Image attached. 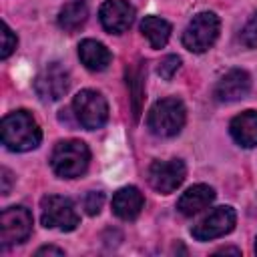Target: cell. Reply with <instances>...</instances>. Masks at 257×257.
<instances>
[{
    "label": "cell",
    "mask_w": 257,
    "mask_h": 257,
    "mask_svg": "<svg viewBox=\"0 0 257 257\" xmlns=\"http://www.w3.org/2000/svg\"><path fill=\"white\" fill-rule=\"evenodd\" d=\"M102 203H104V195H102L100 191H88L86 197H84V209H86L88 215L100 213Z\"/></svg>",
    "instance_id": "23"
},
{
    "label": "cell",
    "mask_w": 257,
    "mask_h": 257,
    "mask_svg": "<svg viewBox=\"0 0 257 257\" xmlns=\"http://www.w3.org/2000/svg\"><path fill=\"white\" fill-rule=\"evenodd\" d=\"M143 205H145V199L137 187H122L112 197V211L116 217H120L124 221L137 219L139 213L143 211Z\"/></svg>",
    "instance_id": "14"
},
{
    "label": "cell",
    "mask_w": 257,
    "mask_h": 257,
    "mask_svg": "<svg viewBox=\"0 0 257 257\" xmlns=\"http://www.w3.org/2000/svg\"><path fill=\"white\" fill-rule=\"evenodd\" d=\"M86 2L88 0H70V2H66L58 12V26L66 32H72V30L80 28L86 22V16H88Z\"/></svg>",
    "instance_id": "17"
},
{
    "label": "cell",
    "mask_w": 257,
    "mask_h": 257,
    "mask_svg": "<svg viewBox=\"0 0 257 257\" xmlns=\"http://www.w3.org/2000/svg\"><path fill=\"white\" fill-rule=\"evenodd\" d=\"M100 24L110 34H122L135 20V8L126 0H106L98 10Z\"/></svg>",
    "instance_id": "11"
},
{
    "label": "cell",
    "mask_w": 257,
    "mask_h": 257,
    "mask_svg": "<svg viewBox=\"0 0 257 257\" xmlns=\"http://www.w3.org/2000/svg\"><path fill=\"white\" fill-rule=\"evenodd\" d=\"M16 44H18L16 34H14V32L10 30V26L4 22V24H2V50H0V58H8V56L14 52Z\"/></svg>",
    "instance_id": "22"
},
{
    "label": "cell",
    "mask_w": 257,
    "mask_h": 257,
    "mask_svg": "<svg viewBox=\"0 0 257 257\" xmlns=\"http://www.w3.org/2000/svg\"><path fill=\"white\" fill-rule=\"evenodd\" d=\"M223 253H233V255H239L241 251H239V249H233V247H223V249L215 251V255H223Z\"/></svg>",
    "instance_id": "26"
},
{
    "label": "cell",
    "mask_w": 257,
    "mask_h": 257,
    "mask_svg": "<svg viewBox=\"0 0 257 257\" xmlns=\"http://www.w3.org/2000/svg\"><path fill=\"white\" fill-rule=\"evenodd\" d=\"M68 86H70V76H68V70L60 62H52L44 66L34 78V92L44 102H54L62 98Z\"/></svg>",
    "instance_id": "7"
},
{
    "label": "cell",
    "mask_w": 257,
    "mask_h": 257,
    "mask_svg": "<svg viewBox=\"0 0 257 257\" xmlns=\"http://www.w3.org/2000/svg\"><path fill=\"white\" fill-rule=\"evenodd\" d=\"M32 231V215L26 207H8L0 213L2 245H16L28 239Z\"/></svg>",
    "instance_id": "8"
},
{
    "label": "cell",
    "mask_w": 257,
    "mask_h": 257,
    "mask_svg": "<svg viewBox=\"0 0 257 257\" xmlns=\"http://www.w3.org/2000/svg\"><path fill=\"white\" fill-rule=\"evenodd\" d=\"M213 199H215L213 187L203 185V183H201V185H193V187H189V189L181 195V199H179V203H177V209H179L183 215L193 217V215L201 213L203 209H207V207L213 203Z\"/></svg>",
    "instance_id": "13"
},
{
    "label": "cell",
    "mask_w": 257,
    "mask_h": 257,
    "mask_svg": "<svg viewBox=\"0 0 257 257\" xmlns=\"http://www.w3.org/2000/svg\"><path fill=\"white\" fill-rule=\"evenodd\" d=\"M239 40H241V44L247 46V48H257V12H255V14L247 20V24L243 26Z\"/></svg>",
    "instance_id": "20"
},
{
    "label": "cell",
    "mask_w": 257,
    "mask_h": 257,
    "mask_svg": "<svg viewBox=\"0 0 257 257\" xmlns=\"http://www.w3.org/2000/svg\"><path fill=\"white\" fill-rule=\"evenodd\" d=\"M219 28L221 22L215 12H199L197 16L191 18V22L183 32V46L191 52L201 54L215 44L219 36Z\"/></svg>",
    "instance_id": "4"
},
{
    "label": "cell",
    "mask_w": 257,
    "mask_h": 257,
    "mask_svg": "<svg viewBox=\"0 0 257 257\" xmlns=\"http://www.w3.org/2000/svg\"><path fill=\"white\" fill-rule=\"evenodd\" d=\"M143 68H131L126 70V84L131 88V98H133V114L135 118H139L141 114V102H143V96H145V88H143Z\"/></svg>",
    "instance_id": "19"
},
{
    "label": "cell",
    "mask_w": 257,
    "mask_h": 257,
    "mask_svg": "<svg viewBox=\"0 0 257 257\" xmlns=\"http://www.w3.org/2000/svg\"><path fill=\"white\" fill-rule=\"evenodd\" d=\"M10 185H12V175L8 169H2V195L10 193Z\"/></svg>",
    "instance_id": "25"
},
{
    "label": "cell",
    "mask_w": 257,
    "mask_h": 257,
    "mask_svg": "<svg viewBox=\"0 0 257 257\" xmlns=\"http://www.w3.org/2000/svg\"><path fill=\"white\" fill-rule=\"evenodd\" d=\"M255 251H257V241H255Z\"/></svg>",
    "instance_id": "27"
},
{
    "label": "cell",
    "mask_w": 257,
    "mask_h": 257,
    "mask_svg": "<svg viewBox=\"0 0 257 257\" xmlns=\"http://www.w3.org/2000/svg\"><path fill=\"white\" fill-rule=\"evenodd\" d=\"M229 131L237 145L245 149L257 147V110H245L237 114L231 120Z\"/></svg>",
    "instance_id": "15"
},
{
    "label": "cell",
    "mask_w": 257,
    "mask_h": 257,
    "mask_svg": "<svg viewBox=\"0 0 257 257\" xmlns=\"http://www.w3.org/2000/svg\"><path fill=\"white\" fill-rule=\"evenodd\" d=\"M251 88V78L245 70L241 68H233L227 74L221 76V80L215 86V96L221 102H235L243 96L249 94Z\"/></svg>",
    "instance_id": "12"
},
{
    "label": "cell",
    "mask_w": 257,
    "mask_h": 257,
    "mask_svg": "<svg viewBox=\"0 0 257 257\" xmlns=\"http://www.w3.org/2000/svg\"><path fill=\"white\" fill-rule=\"evenodd\" d=\"M179 66H181V58H179V56H175V54H169V56H165V58L161 60V64H159V68H157V72H159V76H161V78L171 80V78H173V74L179 70Z\"/></svg>",
    "instance_id": "21"
},
{
    "label": "cell",
    "mask_w": 257,
    "mask_h": 257,
    "mask_svg": "<svg viewBox=\"0 0 257 257\" xmlns=\"http://www.w3.org/2000/svg\"><path fill=\"white\" fill-rule=\"evenodd\" d=\"M90 161V151L82 141H60L50 157L52 171L62 179L80 177Z\"/></svg>",
    "instance_id": "3"
},
{
    "label": "cell",
    "mask_w": 257,
    "mask_h": 257,
    "mask_svg": "<svg viewBox=\"0 0 257 257\" xmlns=\"http://www.w3.org/2000/svg\"><path fill=\"white\" fill-rule=\"evenodd\" d=\"M141 32L145 34V38L153 48H163L169 42L171 24L159 16H145V20L141 22Z\"/></svg>",
    "instance_id": "18"
},
{
    "label": "cell",
    "mask_w": 257,
    "mask_h": 257,
    "mask_svg": "<svg viewBox=\"0 0 257 257\" xmlns=\"http://www.w3.org/2000/svg\"><path fill=\"white\" fill-rule=\"evenodd\" d=\"M72 110L78 118V122L88 128V131H94V128H100L106 118H108V104H106V98L96 92V90H80L74 100H72Z\"/></svg>",
    "instance_id": "5"
},
{
    "label": "cell",
    "mask_w": 257,
    "mask_h": 257,
    "mask_svg": "<svg viewBox=\"0 0 257 257\" xmlns=\"http://www.w3.org/2000/svg\"><path fill=\"white\" fill-rule=\"evenodd\" d=\"M185 118H187L185 104L179 98L169 96V98H161L153 104V108L149 110V116H147V126L155 137L169 139V137H175L181 133Z\"/></svg>",
    "instance_id": "2"
},
{
    "label": "cell",
    "mask_w": 257,
    "mask_h": 257,
    "mask_svg": "<svg viewBox=\"0 0 257 257\" xmlns=\"http://www.w3.org/2000/svg\"><path fill=\"white\" fill-rule=\"evenodd\" d=\"M235 221H237L235 209L229 207V205H223V207L213 209L209 215H205L191 229V233L199 241H211V239H217V237H223V235L231 233L233 227H235Z\"/></svg>",
    "instance_id": "9"
},
{
    "label": "cell",
    "mask_w": 257,
    "mask_h": 257,
    "mask_svg": "<svg viewBox=\"0 0 257 257\" xmlns=\"http://www.w3.org/2000/svg\"><path fill=\"white\" fill-rule=\"evenodd\" d=\"M78 58L80 62L88 68V70H94V72H100L104 70L108 64H110V52L108 48L102 44V42H96L92 38H86L78 44Z\"/></svg>",
    "instance_id": "16"
},
{
    "label": "cell",
    "mask_w": 257,
    "mask_h": 257,
    "mask_svg": "<svg viewBox=\"0 0 257 257\" xmlns=\"http://www.w3.org/2000/svg\"><path fill=\"white\" fill-rule=\"evenodd\" d=\"M42 255H64V251L62 249H58V247H52V245H46V247H40L38 251H36V257H42Z\"/></svg>",
    "instance_id": "24"
},
{
    "label": "cell",
    "mask_w": 257,
    "mask_h": 257,
    "mask_svg": "<svg viewBox=\"0 0 257 257\" xmlns=\"http://www.w3.org/2000/svg\"><path fill=\"white\" fill-rule=\"evenodd\" d=\"M42 133L28 110H14L2 118V143L16 153L32 151L40 145Z\"/></svg>",
    "instance_id": "1"
},
{
    "label": "cell",
    "mask_w": 257,
    "mask_h": 257,
    "mask_svg": "<svg viewBox=\"0 0 257 257\" xmlns=\"http://www.w3.org/2000/svg\"><path fill=\"white\" fill-rule=\"evenodd\" d=\"M185 175H187L185 163L179 159L155 161L149 167V183L155 191H159L163 195H169L177 187H181V183L185 181Z\"/></svg>",
    "instance_id": "10"
},
{
    "label": "cell",
    "mask_w": 257,
    "mask_h": 257,
    "mask_svg": "<svg viewBox=\"0 0 257 257\" xmlns=\"http://www.w3.org/2000/svg\"><path fill=\"white\" fill-rule=\"evenodd\" d=\"M40 209H42V225L48 229L74 231L80 221L78 213L74 209V203L68 197L46 195L40 201Z\"/></svg>",
    "instance_id": "6"
}]
</instances>
